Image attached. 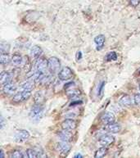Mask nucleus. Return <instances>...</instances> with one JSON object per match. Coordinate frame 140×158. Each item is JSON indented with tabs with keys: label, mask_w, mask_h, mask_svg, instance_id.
<instances>
[{
	"label": "nucleus",
	"mask_w": 140,
	"mask_h": 158,
	"mask_svg": "<svg viewBox=\"0 0 140 158\" xmlns=\"http://www.w3.org/2000/svg\"><path fill=\"white\" fill-rule=\"evenodd\" d=\"M35 81H27V82L23 83L21 86L22 90H26V91H33L35 89Z\"/></svg>",
	"instance_id": "nucleus-23"
},
{
	"label": "nucleus",
	"mask_w": 140,
	"mask_h": 158,
	"mask_svg": "<svg viewBox=\"0 0 140 158\" xmlns=\"http://www.w3.org/2000/svg\"><path fill=\"white\" fill-rule=\"evenodd\" d=\"M17 90V85L12 82L2 85V91L5 94L7 95H13L16 94Z\"/></svg>",
	"instance_id": "nucleus-11"
},
{
	"label": "nucleus",
	"mask_w": 140,
	"mask_h": 158,
	"mask_svg": "<svg viewBox=\"0 0 140 158\" xmlns=\"http://www.w3.org/2000/svg\"><path fill=\"white\" fill-rule=\"evenodd\" d=\"M25 156H26V154H25L22 152L21 150H14V151H12L10 154V157H14V158H22V157H25Z\"/></svg>",
	"instance_id": "nucleus-25"
},
{
	"label": "nucleus",
	"mask_w": 140,
	"mask_h": 158,
	"mask_svg": "<svg viewBox=\"0 0 140 158\" xmlns=\"http://www.w3.org/2000/svg\"><path fill=\"white\" fill-rule=\"evenodd\" d=\"M57 136L62 141L68 142V143H70L73 139V135L71 130H63V129L59 132H57Z\"/></svg>",
	"instance_id": "nucleus-13"
},
{
	"label": "nucleus",
	"mask_w": 140,
	"mask_h": 158,
	"mask_svg": "<svg viewBox=\"0 0 140 158\" xmlns=\"http://www.w3.org/2000/svg\"><path fill=\"white\" fill-rule=\"evenodd\" d=\"M45 97L44 95L42 94L41 92H37L34 96V101H35V103L36 104H39V105H43L45 102Z\"/></svg>",
	"instance_id": "nucleus-20"
},
{
	"label": "nucleus",
	"mask_w": 140,
	"mask_h": 158,
	"mask_svg": "<svg viewBox=\"0 0 140 158\" xmlns=\"http://www.w3.org/2000/svg\"><path fill=\"white\" fill-rule=\"evenodd\" d=\"M30 138V133L26 130H19L15 133L14 140L18 143H22L27 141Z\"/></svg>",
	"instance_id": "nucleus-6"
},
{
	"label": "nucleus",
	"mask_w": 140,
	"mask_h": 158,
	"mask_svg": "<svg viewBox=\"0 0 140 158\" xmlns=\"http://www.w3.org/2000/svg\"><path fill=\"white\" fill-rule=\"evenodd\" d=\"M134 102L135 103L136 106H138L140 107V94H137L134 95Z\"/></svg>",
	"instance_id": "nucleus-27"
},
{
	"label": "nucleus",
	"mask_w": 140,
	"mask_h": 158,
	"mask_svg": "<svg viewBox=\"0 0 140 158\" xmlns=\"http://www.w3.org/2000/svg\"><path fill=\"white\" fill-rule=\"evenodd\" d=\"M43 114V105H39V104L35 103V105L31 107L29 116H30V118H31V120H33V121H39V120L42 118Z\"/></svg>",
	"instance_id": "nucleus-1"
},
{
	"label": "nucleus",
	"mask_w": 140,
	"mask_h": 158,
	"mask_svg": "<svg viewBox=\"0 0 140 158\" xmlns=\"http://www.w3.org/2000/svg\"><path fill=\"white\" fill-rule=\"evenodd\" d=\"M139 89H140V85H139Z\"/></svg>",
	"instance_id": "nucleus-33"
},
{
	"label": "nucleus",
	"mask_w": 140,
	"mask_h": 158,
	"mask_svg": "<svg viewBox=\"0 0 140 158\" xmlns=\"http://www.w3.org/2000/svg\"><path fill=\"white\" fill-rule=\"evenodd\" d=\"M115 143V137L111 135H103L99 139V144L102 147H108L112 146V144Z\"/></svg>",
	"instance_id": "nucleus-10"
},
{
	"label": "nucleus",
	"mask_w": 140,
	"mask_h": 158,
	"mask_svg": "<svg viewBox=\"0 0 140 158\" xmlns=\"http://www.w3.org/2000/svg\"><path fill=\"white\" fill-rule=\"evenodd\" d=\"M71 146L68 142L62 141L57 143V150L62 155H67L70 152V151H71Z\"/></svg>",
	"instance_id": "nucleus-8"
},
{
	"label": "nucleus",
	"mask_w": 140,
	"mask_h": 158,
	"mask_svg": "<svg viewBox=\"0 0 140 158\" xmlns=\"http://www.w3.org/2000/svg\"><path fill=\"white\" fill-rule=\"evenodd\" d=\"M12 75L10 73L9 71H3L0 75V83L1 85H4L6 84L12 82Z\"/></svg>",
	"instance_id": "nucleus-15"
},
{
	"label": "nucleus",
	"mask_w": 140,
	"mask_h": 158,
	"mask_svg": "<svg viewBox=\"0 0 140 158\" xmlns=\"http://www.w3.org/2000/svg\"><path fill=\"white\" fill-rule=\"evenodd\" d=\"M35 71H46L47 70V60L44 57H39L35 61Z\"/></svg>",
	"instance_id": "nucleus-12"
},
{
	"label": "nucleus",
	"mask_w": 140,
	"mask_h": 158,
	"mask_svg": "<svg viewBox=\"0 0 140 158\" xmlns=\"http://www.w3.org/2000/svg\"><path fill=\"white\" fill-rule=\"evenodd\" d=\"M107 151H108L107 148L102 146L100 148H98L97 151L95 152L94 157H97V158L104 157V156L107 154Z\"/></svg>",
	"instance_id": "nucleus-22"
},
{
	"label": "nucleus",
	"mask_w": 140,
	"mask_h": 158,
	"mask_svg": "<svg viewBox=\"0 0 140 158\" xmlns=\"http://www.w3.org/2000/svg\"><path fill=\"white\" fill-rule=\"evenodd\" d=\"M65 91L67 96L70 98H76L80 94V90L76 87V85L73 82L67 83L65 85Z\"/></svg>",
	"instance_id": "nucleus-3"
},
{
	"label": "nucleus",
	"mask_w": 140,
	"mask_h": 158,
	"mask_svg": "<svg viewBox=\"0 0 140 158\" xmlns=\"http://www.w3.org/2000/svg\"><path fill=\"white\" fill-rule=\"evenodd\" d=\"M61 70V61L56 57H52L47 59V71L51 74L59 72Z\"/></svg>",
	"instance_id": "nucleus-2"
},
{
	"label": "nucleus",
	"mask_w": 140,
	"mask_h": 158,
	"mask_svg": "<svg viewBox=\"0 0 140 158\" xmlns=\"http://www.w3.org/2000/svg\"><path fill=\"white\" fill-rule=\"evenodd\" d=\"M0 157H4V154H3V151L2 150H1V156H0Z\"/></svg>",
	"instance_id": "nucleus-31"
},
{
	"label": "nucleus",
	"mask_w": 140,
	"mask_h": 158,
	"mask_svg": "<svg viewBox=\"0 0 140 158\" xmlns=\"http://www.w3.org/2000/svg\"><path fill=\"white\" fill-rule=\"evenodd\" d=\"M130 5L132 7H136L138 5H139L140 0H130Z\"/></svg>",
	"instance_id": "nucleus-28"
},
{
	"label": "nucleus",
	"mask_w": 140,
	"mask_h": 158,
	"mask_svg": "<svg viewBox=\"0 0 140 158\" xmlns=\"http://www.w3.org/2000/svg\"><path fill=\"white\" fill-rule=\"evenodd\" d=\"M82 155H80V154H77V155H76V156H75V157H82Z\"/></svg>",
	"instance_id": "nucleus-32"
},
{
	"label": "nucleus",
	"mask_w": 140,
	"mask_h": 158,
	"mask_svg": "<svg viewBox=\"0 0 140 158\" xmlns=\"http://www.w3.org/2000/svg\"><path fill=\"white\" fill-rule=\"evenodd\" d=\"M12 61V57H10L8 53H1L0 55V63L2 66H6Z\"/></svg>",
	"instance_id": "nucleus-21"
},
{
	"label": "nucleus",
	"mask_w": 140,
	"mask_h": 158,
	"mask_svg": "<svg viewBox=\"0 0 140 158\" xmlns=\"http://www.w3.org/2000/svg\"><path fill=\"white\" fill-rule=\"evenodd\" d=\"M106 59L107 61H116L117 59V52H108L106 56Z\"/></svg>",
	"instance_id": "nucleus-26"
},
{
	"label": "nucleus",
	"mask_w": 140,
	"mask_h": 158,
	"mask_svg": "<svg viewBox=\"0 0 140 158\" xmlns=\"http://www.w3.org/2000/svg\"><path fill=\"white\" fill-rule=\"evenodd\" d=\"M31 91H26V90H22V92L16 93L13 97H12V101L16 103H19L22 102H25L28 100L31 97Z\"/></svg>",
	"instance_id": "nucleus-4"
},
{
	"label": "nucleus",
	"mask_w": 140,
	"mask_h": 158,
	"mask_svg": "<svg viewBox=\"0 0 140 158\" xmlns=\"http://www.w3.org/2000/svg\"><path fill=\"white\" fill-rule=\"evenodd\" d=\"M105 41H106V38L103 35H98L94 38V43L96 45V49L97 51L102 50L104 47Z\"/></svg>",
	"instance_id": "nucleus-16"
},
{
	"label": "nucleus",
	"mask_w": 140,
	"mask_h": 158,
	"mask_svg": "<svg viewBox=\"0 0 140 158\" xmlns=\"http://www.w3.org/2000/svg\"><path fill=\"white\" fill-rule=\"evenodd\" d=\"M119 104L123 107H130L133 105V101L130 95H124L119 100Z\"/></svg>",
	"instance_id": "nucleus-17"
},
{
	"label": "nucleus",
	"mask_w": 140,
	"mask_h": 158,
	"mask_svg": "<svg viewBox=\"0 0 140 158\" xmlns=\"http://www.w3.org/2000/svg\"><path fill=\"white\" fill-rule=\"evenodd\" d=\"M10 44L7 43L2 42L0 44V52L1 53H8L10 52Z\"/></svg>",
	"instance_id": "nucleus-24"
},
{
	"label": "nucleus",
	"mask_w": 140,
	"mask_h": 158,
	"mask_svg": "<svg viewBox=\"0 0 140 158\" xmlns=\"http://www.w3.org/2000/svg\"><path fill=\"white\" fill-rule=\"evenodd\" d=\"M43 53V50L39 46L35 45L31 48V56L32 57V59L36 60L38 59L39 57H41V55Z\"/></svg>",
	"instance_id": "nucleus-19"
},
{
	"label": "nucleus",
	"mask_w": 140,
	"mask_h": 158,
	"mask_svg": "<svg viewBox=\"0 0 140 158\" xmlns=\"http://www.w3.org/2000/svg\"><path fill=\"white\" fill-rule=\"evenodd\" d=\"M26 156L30 158L45 157V156H47V155H46L43 151L39 152L37 151V150H35V149H31V148L27 149L26 152Z\"/></svg>",
	"instance_id": "nucleus-14"
},
{
	"label": "nucleus",
	"mask_w": 140,
	"mask_h": 158,
	"mask_svg": "<svg viewBox=\"0 0 140 158\" xmlns=\"http://www.w3.org/2000/svg\"><path fill=\"white\" fill-rule=\"evenodd\" d=\"M73 75V71L70 67L64 66L58 72V78L62 81H67V80H69L70 79L72 78Z\"/></svg>",
	"instance_id": "nucleus-5"
},
{
	"label": "nucleus",
	"mask_w": 140,
	"mask_h": 158,
	"mask_svg": "<svg viewBox=\"0 0 140 158\" xmlns=\"http://www.w3.org/2000/svg\"><path fill=\"white\" fill-rule=\"evenodd\" d=\"M4 126V119L2 116H1V129H2Z\"/></svg>",
	"instance_id": "nucleus-30"
},
{
	"label": "nucleus",
	"mask_w": 140,
	"mask_h": 158,
	"mask_svg": "<svg viewBox=\"0 0 140 158\" xmlns=\"http://www.w3.org/2000/svg\"><path fill=\"white\" fill-rule=\"evenodd\" d=\"M81 57H82V53H81V52H77V53H76V59L78 60H80Z\"/></svg>",
	"instance_id": "nucleus-29"
},
{
	"label": "nucleus",
	"mask_w": 140,
	"mask_h": 158,
	"mask_svg": "<svg viewBox=\"0 0 140 158\" xmlns=\"http://www.w3.org/2000/svg\"><path fill=\"white\" fill-rule=\"evenodd\" d=\"M121 130V126L118 123H110V124H107L105 125L103 127V130L105 132L108 133V134H117L119 133Z\"/></svg>",
	"instance_id": "nucleus-7"
},
{
	"label": "nucleus",
	"mask_w": 140,
	"mask_h": 158,
	"mask_svg": "<svg viewBox=\"0 0 140 158\" xmlns=\"http://www.w3.org/2000/svg\"><path fill=\"white\" fill-rule=\"evenodd\" d=\"M101 120L102 122L104 124V125H107V124H110V123L115 122V116L112 112H104L101 116Z\"/></svg>",
	"instance_id": "nucleus-18"
},
{
	"label": "nucleus",
	"mask_w": 140,
	"mask_h": 158,
	"mask_svg": "<svg viewBox=\"0 0 140 158\" xmlns=\"http://www.w3.org/2000/svg\"><path fill=\"white\" fill-rule=\"evenodd\" d=\"M62 129L67 130H75L77 128V122L73 119H65L61 124Z\"/></svg>",
	"instance_id": "nucleus-9"
}]
</instances>
